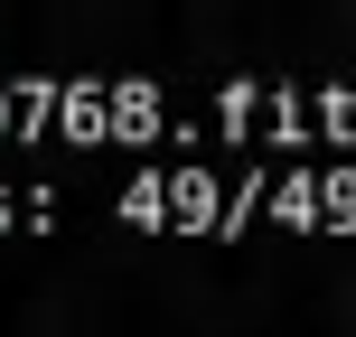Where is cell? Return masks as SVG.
<instances>
[{"label":"cell","mask_w":356,"mask_h":337,"mask_svg":"<svg viewBox=\"0 0 356 337\" xmlns=\"http://www.w3.org/2000/svg\"><path fill=\"white\" fill-rule=\"evenodd\" d=\"M56 131H66V141H113V85H94V75H66Z\"/></svg>","instance_id":"6da1fadb"},{"label":"cell","mask_w":356,"mask_h":337,"mask_svg":"<svg viewBox=\"0 0 356 337\" xmlns=\"http://www.w3.org/2000/svg\"><path fill=\"white\" fill-rule=\"evenodd\" d=\"M56 104H66V85H56V75H19V85H10V122H19V141L56 131Z\"/></svg>","instance_id":"7a4b0ae2"},{"label":"cell","mask_w":356,"mask_h":337,"mask_svg":"<svg viewBox=\"0 0 356 337\" xmlns=\"http://www.w3.org/2000/svg\"><path fill=\"white\" fill-rule=\"evenodd\" d=\"M150 122H160V104H150V85H113V141H141Z\"/></svg>","instance_id":"3957f363"},{"label":"cell","mask_w":356,"mask_h":337,"mask_svg":"<svg viewBox=\"0 0 356 337\" xmlns=\"http://www.w3.org/2000/svg\"><path fill=\"white\" fill-rule=\"evenodd\" d=\"M160 206H169V188H160V178H131V197H122V215H131V225H150Z\"/></svg>","instance_id":"277c9868"},{"label":"cell","mask_w":356,"mask_h":337,"mask_svg":"<svg viewBox=\"0 0 356 337\" xmlns=\"http://www.w3.org/2000/svg\"><path fill=\"white\" fill-rule=\"evenodd\" d=\"M169 197H178V215H207V206H216V188H207V178H178Z\"/></svg>","instance_id":"5b68a950"},{"label":"cell","mask_w":356,"mask_h":337,"mask_svg":"<svg viewBox=\"0 0 356 337\" xmlns=\"http://www.w3.org/2000/svg\"><path fill=\"white\" fill-rule=\"evenodd\" d=\"M0 131H19V122H10V85H0Z\"/></svg>","instance_id":"8992f818"}]
</instances>
